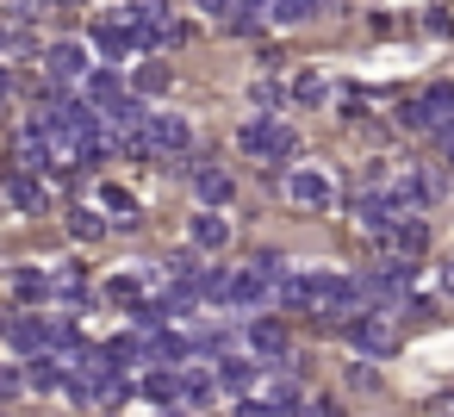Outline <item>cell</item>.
<instances>
[{
	"label": "cell",
	"instance_id": "11",
	"mask_svg": "<svg viewBox=\"0 0 454 417\" xmlns=\"http://www.w3.org/2000/svg\"><path fill=\"white\" fill-rule=\"evenodd\" d=\"M386 249H392V262H411V268H417V256L429 249V231H423L417 218H404V224L386 237Z\"/></svg>",
	"mask_w": 454,
	"mask_h": 417
},
{
	"label": "cell",
	"instance_id": "14",
	"mask_svg": "<svg viewBox=\"0 0 454 417\" xmlns=\"http://www.w3.org/2000/svg\"><path fill=\"white\" fill-rule=\"evenodd\" d=\"M20 374H26V386H32V392H51V386L63 380V361H57V355H32Z\"/></svg>",
	"mask_w": 454,
	"mask_h": 417
},
{
	"label": "cell",
	"instance_id": "3",
	"mask_svg": "<svg viewBox=\"0 0 454 417\" xmlns=\"http://www.w3.org/2000/svg\"><path fill=\"white\" fill-rule=\"evenodd\" d=\"M348 342L367 355V361H386L392 349H398V330H392V311H361L355 324H348Z\"/></svg>",
	"mask_w": 454,
	"mask_h": 417
},
{
	"label": "cell",
	"instance_id": "18",
	"mask_svg": "<svg viewBox=\"0 0 454 417\" xmlns=\"http://www.w3.org/2000/svg\"><path fill=\"white\" fill-rule=\"evenodd\" d=\"M13 206H20V212H51V193H44L32 175H20V181H13Z\"/></svg>",
	"mask_w": 454,
	"mask_h": 417
},
{
	"label": "cell",
	"instance_id": "30",
	"mask_svg": "<svg viewBox=\"0 0 454 417\" xmlns=\"http://www.w3.org/2000/svg\"><path fill=\"white\" fill-rule=\"evenodd\" d=\"M200 13H218V20H231V0H193Z\"/></svg>",
	"mask_w": 454,
	"mask_h": 417
},
{
	"label": "cell",
	"instance_id": "27",
	"mask_svg": "<svg viewBox=\"0 0 454 417\" xmlns=\"http://www.w3.org/2000/svg\"><path fill=\"white\" fill-rule=\"evenodd\" d=\"M13 392H26V374L20 367H0V398H13Z\"/></svg>",
	"mask_w": 454,
	"mask_h": 417
},
{
	"label": "cell",
	"instance_id": "33",
	"mask_svg": "<svg viewBox=\"0 0 454 417\" xmlns=\"http://www.w3.org/2000/svg\"><path fill=\"white\" fill-rule=\"evenodd\" d=\"M448 169H454V150H448Z\"/></svg>",
	"mask_w": 454,
	"mask_h": 417
},
{
	"label": "cell",
	"instance_id": "16",
	"mask_svg": "<svg viewBox=\"0 0 454 417\" xmlns=\"http://www.w3.org/2000/svg\"><path fill=\"white\" fill-rule=\"evenodd\" d=\"M100 206L113 212V224L125 231V224H137V200L125 193V187H100Z\"/></svg>",
	"mask_w": 454,
	"mask_h": 417
},
{
	"label": "cell",
	"instance_id": "8",
	"mask_svg": "<svg viewBox=\"0 0 454 417\" xmlns=\"http://www.w3.org/2000/svg\"><path fill=\"white\" fill-rule=\"evenodd\" d=\"M82 100H88L94 113H113V106H125V82H119L113 69H88V88H82Z\"/></svg>",
	"mask_w": 454,
	"mask_h": 417
},
{
	"label": "cell",
	"instance_id": "10",
	"mask_svg": "<svg viewBox=\"0 0 454 417\" xmlns=\"http://www.w3.org/2000/svg\"><path fill=\"white\" fill-rule=\"evenodd\" d=\"M193 187H200V200H206V206H224V200L237 193V181H231L218 162H193Z\"/></svg>",
	"mask_w": 454,
	"mask_h": 417
},
{
	"label": "cell",
	"instance_id": "7",
	"mask_svg": "<svg viewBox=\"0 0 454 417\" xmlns=\"http://www.w3.org/2000/svg\"><path fill=\"white\" fill-rule=\"evenodd\" d=\"M249 349H255L268 367H286V324H280V318H255V324H249Z\"/></svg>",
	"mask_w": 454,
	"mask_h": 417
},
{
	"label": "cell",
	"instance_id": "4",
	"mask_svg": "<svg viewBox=\"0 0 454 417\" xmlns=\"http://www.w3.org/2000/svg\"><path fill=\"white\" fill-rule=\"evenodd\" d=\"M144 144H150V156H187L193 131H187L181 113H150L144 119Z\"/></svg>",
	"mask_w": 454,
	"mask_h": 417
},
{
	"label": "cell",
	"instance_id": "20",
	"mask_svg": "<svg viewBox=\"0 0 454 417\" xmlns=\"http://www.w3.org/2000/svg\"><path fill=\"white\" fill-rule=\"evenodd\" d=\"M144 398L175 405V398H181V374H150V380H144Z\"/></svg>",
	"mask_w": 454,
	"mask_h": 417
},
{
	"label": "cell",
	"instance_id": "21",
	"mask_svg": "<svg viewBox=\"0 0 454 417\" xmlns=\"http://www.w3.org/2000/svg\"><path fill=\"white\" fill-rule=\"evenodd\" d=\"M280 26H305L311 13H317V0H274V7H268Z\"/></svg>",
	"mask_w": 454,
	"mask_h": 417
},
{
	"label": "cell",
	"instance_id": "23",
	"mask_svg": "<svg viewBox=\"0 0 454 417\" xmlns=\"http://www.w3.org/2000/svg\"><path fill=\"white\" fill-rule=\"evenodd\" d=\"M224 32H237V38H255V32H262V13H249V7H231Z\"/></svg>",
	"mask_w": 454,
	"mask_h": 417
},
{
	"label": "cell",
	"instance_id": "17",
	"mask_svg": "<svg viewBox=\"0 0 454 417\" xmlns=\"http://www.w3.org/2000/svg\"><path fill=\"white\" fill-rule=\"evenodd\" d=\"M212 392H218V380H212V374H181V405L206 411V405H212Z\"/></svg>",
	"mask_w": 454,
	"mask_h": 417
},
{
	"label": "cell",
	"instance_id": "31",
	"mask_svg": "<svg viewBox=\"0 0 454 417\" xmlns=\"http://www.w3.org/2000/svg\"><path fill=\"white\" fill-rule=\"evenodd\" d=\"M231 7H249V13H262V7H274V0H231Z\"/></svg>",
	"mask_w": 454,
	"mask_h": 417
},
{
	"label": "cell",
	"instance_id": "29",
	"mask_svg": "<svg viewBox=\"0 0 454 417\" xmlns=\"http://www.w3.org/2000/svg\"><path fill=\"white\" fill-rule=\"evenodd\" d=\"M255 106H280V88L274 82H255Z\"/></svg>",
	"mask_w": 454,
	"mask_h": 417
},
{
	"label": "cell",
	"instance_id": "13",
	"mask_svg": "<svg viewBox=\"0 0 454 417\" xmlns=\"http://www.w3.org/2000/svg\"><path fill=\"white\" fill-rule=\"evenodd\" d=\"M193 243H200V249H224V243H231V224H224L218 212H193Z\"/></svg>",
	"mask_w": 454,
	"mask_h": 417
},
{
	"label": "cell",
	"instance_id": "28",
	"mask_svg": "<svg viewBox=\"0 0 454 417\" xmlns=\"http://www.w3.org/2000/svg\"><path fill=\"white\" fill-rule=\"evenodd\" d=\"M305 417H342V405H336V398H311Z\"/></svg>",
	"mask_w": 454,
	"mask_h": 417
},
{
	"label": "cell",
	"instance_id": "9",
	"mask_svg": "<svg viewBox=\"0 0 454 417\" xmlns=\"http://www.w3.org/2000/svg\"><path fill=\"white\" fill-rule=\"evenodd\" d=\"M268 293H274V280H262L255 268H243V274H231V293H224V305H237V311H255Z\"/></svg>",
	"mask_w": 454,
	"mask_h": 417
},
{
	"label": "cell",
	"instance_id": "2",
	"mask_svg": "<svg viewBox=\"0 0 454 417\" xmlns=\"http://www.w3.org/2000/svg\"><path fill=\"white\" fill-rule=\"evenodd\" d=\"M237 150L255 156V162H286V156L299 150V138H293V125H280V119H249V125L237 131Z\"/></svg>",
	"mask_w": 454,
	"mask_h": 417
},
{
	"label": "cell",
	"instance_id": "32",
	"mask_svg": "<svg viewBox=\"0 0 454 417\" xmlns=\"http://www.w3.org/2000/svg\"><path fill=\"white\" fill-rule=\"evenodd\" d=\"M13 94V75H7V63H0V100H7Z\"/></svg>",
	"mask_w": 454,
	"mask_h": 417
},
{
	"label": "cell",
	"instance_id": "34",
	"mask_svg": "<svg viewBox=\"0 0 454 417\" xmlns=\"http://www.w3.org/2000/svg\"><path fill=\"white\" fill-rule=\"evenodd\" d=\"M448 274H454V268H448Z\"/></svg>",
	"mask_w": 454,
	"mask_h": 417
},
{
	"label": "cell",
	"instance_id": "19",
	"mask_svg": "<svg viewBox=\"0 0 454 417\" xmlns=\"http://www.w3.org/2000/svg\"><path fill=\"white\" fill-rule=\"evenodd\" d=\"M131 82H137V94H168V82H175V75H168V63H144Z\"/></svg>",
	"mask_w": 454,
	"mask_h": 417
},
{
	"label": "cell",
	"instance_id": "24",
	"mask_svg": "<svg viewBox=\"0 0 454 417\" xmlns=\"http://www.w3.org/2000/svg\"><path fill=\"white\" fill-rule=\"evenodd\" d=\"M13 293H20V299H44V293H51V280H44L38 268H26V274H13Z\"/></svg>",
	"mask_w": 454,
	"mask_h": 417
},
{
	"label": "cell",
	"instance_id": "12",
	"mask_svg": "<svg viewBox=\"0 0 454 417\" xmlns=\"http://www.w3.org/2000/svg\"><path fill=\"white\" fill-rule=\"evenodd\" d=\"M417 106H423V125H429V131L454 125V88H448V82H435V88H429V94H423Z\"/></svg>",
	"mask_w": 454,
	"mask_h": 417
},
{
	"label": "cell",
	"instance_id": "15",
	"mask_svg": "<svg viewBox=\"0 0 454 417\" xmlns=\"http://www.w3.org/2000/svg\"><path fill=\"white\" fill-rule=\"evenodd\" d=\"M218 386H224V392H249V386H255V361L224 355V361H218Z\"/></svg>",
	"mask_w": 454,
	"mask_h": 417
},
{
	"label": "cell",
	"instance_id": "6",
	"mask_svg": "<svg viewBox=\"0 0 454 417\" xmlns=\"http://www.w3.org/2000/svg\"><path fill=\"white\" fill-rule=\"evenodd\" d=\"M88 44H75V38H63V44H51V57H44V75L51 82H75V75H88Z\"/></svg>",
	"mask_w": 454,
	"mask_h": 417
},
{
	"label": "cell",
	"instance_id": "5",
	"mask_svg": "<svg viewBox=\"0 0 454 417\" xmlns=\"http://www.w3.org/2000/svg\"><path fill=\"white\" fill-rule=\"evenodd\" d=\"M286 193H293L299 206H311V212L336 206V187H330V175H317V169H293V175H286Z\"/></svg>",
	"mask_w": 454,
	"mask_h": 417
},
{
	"label": "cell",
	"instance_id": "22",
	"mask_svg": "<svg viewBox=\"0 0 454 417\" xmlns=\"http://www.w3.org/2000/svg\"><path fill=\"white\" fill-rule=\"evenodd\" d=\"M69 237L94 243V237H106V218H100V212H69Z\"/></svg>",
	"mask_w": 454,
	"mask_h": 417
},
{
	"label": "cell",
	"instance_id": "26",
	"mask_svg": "<svg viewBox=\"0 0 454 417\" xmlns=\"http://www.w3.org/2000/svg\"><path fill=\"white\" fill-rule=\"evenodd\" d=\"M293 94H299V100H305V106H317V100H324V94H330V88H324V82H317V75H299V88H293Z\"/></svg>",
	"mask_w": 454,
	"mask_h": 417
},
{
	"label": "cell",
	"instance_id": "25",
	"mask_svg": "<svg viewBox=\"0 0 454 417\" xmlns=\"http://www.w3.org/2000/svg\"><path fill=\"white\" fill-rule=\"evenodd\" d=\"M106 299H119V305H137V274H113V280H106Z\"/></svg>",
	"mask_w": 454,
	"mask_h": 417
},
{
	"label": "cell",
	"instance_id": "1",
	"mask_svg": "<svg viewBox=\"0 0 454 417\" xmlns=\"http://www.w3.org/2000/svg\"><path fill=\"white\" fill-rule=\"evenodd\" d=\"M63 367H69V392H75L82 405H113V398H119V374H125V367H119L106 349H75Z\"/></svg>",
	"mask_w": 454,
	"mask_h": 417
}]
</instances>
